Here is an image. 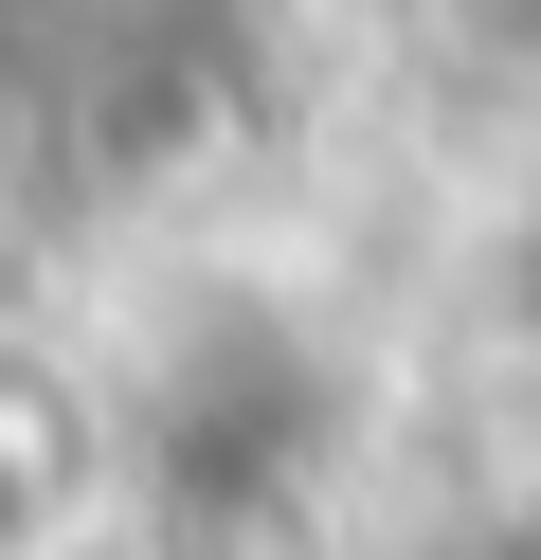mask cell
I'll list each match as a JSON object with an SVG mask.
<instances>
[{"label":"cell","instance_id":"cell-1","mask_svg":"<svg viewBox=\"0 0 541 560\" xmlns=\"http://www.w3.org/2000/svg\"><path fill=\"white\" fill-rule=\"evenodd\" d=\"M505 307H524V343H541V163H524V199H505Z\"/></svg>","mask_w":541,"mask_h":560}]
</instances>
